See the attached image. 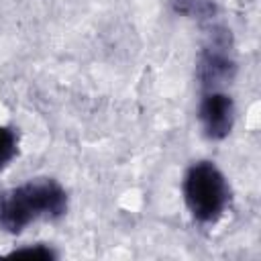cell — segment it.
<instances>
[{
	"instance_id": "1",
	"label": "cell",
	"mask_w": 261,
	"mask_h": 261,
	"mask_svg": "<svg viewBox=\"0 0 261 261\" xmlns=\"http://www.w3.org/2000/svg\"><path fill=\"white\" fill-rule=\"evenodd\" d=\"M67 192L53 177H35L0 192V230L20 234L35 220H57L67 212Z\"/></svg>"
},
{
	"instance_id": "2",
	"label": "cell",
	"mask_w": 261,
	"mask_h": 261,
	"mask_svg": "<svg viewBox=\"0 0 261 261\" xmlns=\"http://www.w3.org/2000/svg\"><path fill=\"white\" fill-rule=\"evenodd\" d=\"M181 194L190 216L204 226L216 224L232 198L228 179L212 161H196L186 169Z\"/></svg>"
},
{
	"instance_id": "3",
	"label": "cell",
	"mask_w": 261,
	"mask_h": 261,
	"mask_svg": "<svg viewBox=\"0 0 261 261\" xmlns=\"http://www.w3.org/2000/svg\"><path fill=\"white\" fill-rule=\"evenodd\" d=\"M237 73V61L232 57V39L230 31L224 27H212L206 43L202 45L196 77L202 92H214L230 84Z\"/></svg>"
},
{
	"instance_id": "4",
	"label": "cell",
	"mask_w": 261,
	"mask_h": 261,
	"mask_svg": "<svg viewBox=\"0 0 261 261\" xmlns=\"http://www.w3.org/2000/svg\"><path fill=\"white\" fill-rule=\"evenodd\" d=\"M200 126L210 141H222L230 135L234 126V100L222 92H202V100L198 106Z\"/></svg>"
},
{
	"instance_id": "5",
	"label": "cell",
	"mask_w": 261,
	"mask_h": 261,
	"mask_svg": "<svg viewBox=\"0 0 261 261\" xmlns=\"http://www.w3.org/2000/svg\"><path fill=\"white\" fill-rule=\"evenodd\" d=\"M169 6L175 14L198 18L200 22L212 20L214 14H216L214 0H169Z\"/></svg>"
},
{
	"instance_id": "6",
	"label": "cell",
	"mask_w": 261,
	"mask_h": 261,
	"mask_svg": "<svg viewBox=\"0 0 261 261\" xmlns=\"http://www.w3.org/2000/svg\"><path fill=\"white\" fill-rule=\"evenodd\" d=\"M18 130L8 124H0V169L10 165L18 155Z\"/></svg>"
},
{
	"instance_id": "7",
	"label": "cell",
	"mask_w": 261,
	"mask_h": 261,
	"mask_svg": "<svg viewBox=\"0 0 261 261\" xmlns=\"http://www.w3.org/2000/svg\"><path fill=\"white\" fill-rule=\"evenodd\" d=\"M8 257H37V259H57V251L45 243H35L29 247H20L8 253Z\"/></svg>"
}]
</instances>
